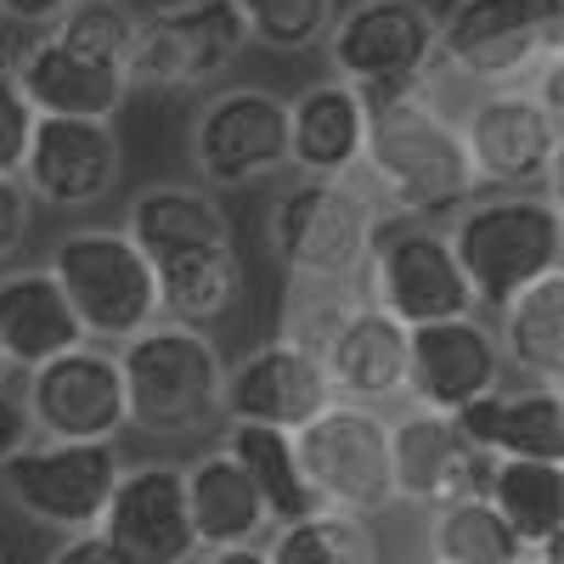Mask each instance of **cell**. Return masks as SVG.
<instances>
[{"mask_svg":"<svg viewBox=\"0 0 564 564\" xmlns=\"http://www.w3.org/2000/svg\"><path fill=\"white\" fill-rule=\"evenodd\" d=\"M361 170L372 175L379 198L395 209V220H446L480 193L468 170L457 119L441 113L430 90H401V97L367 102V148Z\"/></svg>","mask_w":564,"mask_h":564,"instance_id":"obj_1","label":"cell"},{"mask_svg":"<svg viewBox=\"0 0 564 564\" xmlns=\"http://www.w3.org/2000/svg\"><path fill=\"white\" fill-rule=\"evenodd\" d=\"M446 243L468 282L475 305L502 311L531 282L558 276L564 260V215L542 193H497L486 204H463Z\"/></svg>","mask_w":564,"mask_h":564,"instance_id":"obj_2","label":"cell"},{"mask_svg":"<svg viewBox=\"0 0 564 564\" xmlns=\"http://www.w3.org/2000/svg\"><path fill=\"white\" fill-rule=\"evenodd\" d=\"M119 379H124V412L135 430L148 435H198L220 417V384L226 361L220 345L198 327L181 322H153L119 350Z\"/></svg>","mask_w":564,"mask_h":564,"instance_id":"obj_3","label":"cell"},{"mask_svg":"<svg viewBox=\"0 0 564 564\" xmlns=\"http://www.w3.org/2000/svg\"><path fill=\"white\" fill-rule=\"evenodd\" d=\"M45 271L57 276V289L85 327V339L124 345L141 327L159 322V282L153 265L130 243L124 226H79L57 238Z\"/></svg>","mask_w":564,"mask_h":564,"instance_id":"obj_4","label":"cell"},{"mask_svg":"<svg viewBox=\"0 0 564 564\" xmlns=\"http://www.w3.org/2000/svg\"><path fill=\"white\" fill-rule=\"evenodd\" d=\"M564 0H452L435 18V63L486 90H520L542 63L558 57Z\"/></svg>","mask_w":564,"mask_h":564,"instance_id":"obj_5","label":"cell"},{"mask_svg":"<svg viewBox=\"0 0 564 564\" xmlns=\"http://www.w3.org/2000/svg\"><path fill=\"white\" fill-rule=\"evenodd\" d=\"M379 209L350 181H294L271 204V249L305 289H345L367 271Z\"/></svg>","mask_w":564,"mask_h":564,"instance_id":"obj_6","label":"cell"},{"mask_svg":"<svg viewBox=\"0 0 564 564\" xmlns=\"http://www.w3.org/2000/svg\"><path fill=\"white\" fill-rule=\"evenodd\" d=\"M334 79L361 90L367 102L417 90L435 68V12L423 0H356L327 29Z\"/></svg>","mask_w":564,"mask_h":564,"instance_id":"obj_7","label":"cell"},{"mask_svg":"<svg viewBox=\"0 0 564 564\" xmlns=\"http://www.w3.org/2000/svg\"><path fill=\"white\" fill-rule=\"evenodd\" d=\"M294 457H300V475H305V491L316 497V508L372 520V513H384L395 502L390 423L367 406L334 401L327 412H316L294 435Z\"/></svg>","mask_w":564,"mask_h":564,"instance_id":"obj_8","label":"cell"},{"mask_svg":"<svg viewBox=\"0 0 564 564\" xmlns=\"http://www.w3.org/2000/svg\"><path fill=\"white\" fill-rule=\"evenodd\" d=\"M243 45L249 29L231 0H175V7L135 18L124 74L130 90H193L220 79Z\"/></svg>","mask_w":564,"mask_h":564,"instance_id":"obj_9","label":"cell"},{"mask_svg":"<svg viewBox=\"0 0 564 564\" xmlns=\"http://www.w3.org/2000/svg\"><path fill=\"white\" fill-rule=\"evenodd\" d=\"M367 305L384 311L401 327L446 322V316H475V294L457 271V254L441 226L423 220H379L367 254Z\"/></svg>","mask_w":564,"mask_h":564,"instance_id":"obj_10","label":"cell"},{"mask_svg":"<svg viewBox=\"0 0 564 564\" xmlns=\"http://www.w3.org/2000/svg\"><path fill=\"white\" fill-rule=\"evenodd\" d=\"M124 475V463L108 441H29L0 463V486L29 513V520L52 531H97L102 508Z\"/></svg>","mask_w":564,"mask_h":564,"instance_id":"obj_11","label":"cell"},{"mask_svg":"<svg viewBox=\"0 0 564 564\" xmlns=\"http://www.w3.org/2000/svg\"><path fill=\"white\" fill-rule=\"evenodd\" d=\"M468 170L475 186H497V193H536L542 181L558 175L564 130L547 102H536L531 90H480L468 113L457 119Z\"/></svg>","mask_w":564,"mask_h":564,"instance_id":"obj_12","label":"cell"},{"mask_svg":"<svg viewBox=\"0 0 564 564\" xmlns=\"http://www.w3.org/2000/svg\"><path fill=\"white\" fill-rule=\"evenodd\" d=\"M193 170L204 186H254L289 170V102L265 85L215 90L193 124Z\"/></svg>","mask_w":564,"mask_h":564,"instance_id":"obj_13","label":"cell"},{"mask_svg":"<svg viewBox=\"0 0 564 564\" xmlns=\"http://www.w3.org/2000/svg\"><path fill=\"white\" fill-rule=\"evenodd\" d=\"M23 406H29V423L40 441H108L113 446L119 430L130 423L119 356L85 339L52 361H40L29 372Z\"/></svg>","mask_w":564,"mask_h":564,"instance_id":"obj_14","label":"cell"},{"mask_svg":"<svg viewBox=\"0 0 564 564\" xmlns=\"http://www.w3.org/2000/svg\"><path fill=\"white\" fill-rule=\"evenodd\" d=\"M327 406H334V390H327L322 356L311 339H294V334L238 356L220 384V417L260 423V430H282V435H300Z\"/></svg>","mask_w":564,"mask_h":564,"instance_id":"obj_15","label":"cell"},{"mask_svg":"<svg viewBox=\"0 0 564 564\" xmlns=\"http://www.w3.org/2000/svg\"><path fill=\"white\" fill-rule=\"evenodd\" d=\"M119 170H124V148L108 119H45L40 113L18 181L45 209H85L113 193Z\"/></svg>","mask_w":564,"mask_h":564,"instance_id":"obj_16","label":"cell"},{"mask_svg":"<svg viewBox=\"0 0 564 564\" xmlns=\"http://www.w3.org/2000/svg\"><path fill=\"white\" fill-rule=\"evenodd\" d=\"M97 536L124 564H193L198 536L186 520V480L175 463H135L119 475Z\"/></svg>","mask_w":564,"mask_h":564,"instance_id":"obj_17","label":"cell"},{"mask_svg":"<svg viewBox=\"0 0 564 564\" xmlns=\"http://www.w3.org/2000/svg\"><path fill=\"white\" fill-rule=\"evenodd\" d=\"M502 350L497 334L480 316H446L406 327V395L423 412H463L468 401H480L502 390Z\"/></svg>","mask_w":564,"mask_h":564,"instance_id":"obj_18","label":"cell"},{"mask_svg":"<svg viewBox=\"0 0 564 564\" xmlns=\"http://www.w3.org/2000/svg\"><path fill=\"white\" fill-rule=\"evenodd\" d=\"M486 452H475L457 423L446 412H406L401 423H390V480H395V502H423V508H446L463 497H486L491 480Z\"/></svg>","mask_w":564,"mask_h":564,"instance_id":"obj_19","label":"cell"},{"mask_svg":"<svg viewBox=\"0 0 564 564\" xmlns=\"http://www.w3.org/2000/svg\"><path fill=\"white\" fill-rule=\"evenodd\" d=\"M327 390L345 406H384L406 395V327L372 305H345L316 339Z\"/></svg>","mask_w":564,"mask_h":564,"instance_id":"obj_20","label":"cell"},{"mask_svg":"<svg viewBox=\"0 0 564 564\" xmlns=\"http://www.w3.org/2000/svg\"><path fill=\"white\" fill-rule=\"evenodd\" d=\"M12 79L29 97V108L45 119H108L113 124V113L130 97L124 63L85 57L68 40H57L52 29L23 45V57L12 63Z\"/></svg>","mask_w":564,"mask_h":564,"instance_id":"obj_21","label":"cell"},{"mask_svg":"<svg viewBox=\"0 0 564 564\" xmlns=\"http://www.w3.org/2000/svg\"><path fill=\"white\" fill-rule=\"evenodd\" d=\"M457 435L486 457H542L564 463V395L558 384H525V390H491L452 412Z\"/></svg>","mask_w":564,"mask_h":564,"instance_id":"obj_22","label":"cell"},{"mask_svg":"<svg viewBox=\"0 0 564 564\" xmlns=\"http://www.w3.org/2000/svg\"><path fill=\"white\" fill-rule=\"evenodd\" d=\"M367 148V97L345 79H322L289 102V164L311 181H350Z\"/></svg>","mask_w":564,"mask_h":564,"instance_id":"obj_23","label":"cell"},{"mask_svg":"<svg viewBox=\"0 0 564 564\" xmlns=\"http://www.w3.org/2000/svg\"><path fill=\"white\" fill-rule=\"evenodd\" d=\"M74 345H85V327L74 322L52 271L29 265L0 276V356H7V367L34 372L40 361H52Z\"/></svg>","mask_w":564,"mask_h":564,"instance_id":"obj_24","label":"cell"},{"mask_svg":"<svg viewBox=\"0 0 564 564\" xmlns=\"http://www.w3.org/2000/svg\"><path fill=\"white\" fill-rule=\"evenodd\" d=\"M159 282V316L181 327H204L238 311L243 300V260L231 243H198V249H175L148 260Z\"/></svg>","mask_w":564,"mask_h":564,"instance_id":"obj_25","label":"cell"},{"mask_svg":"<svg viewBox=\"0 0 564 564\" xmlns=\"http://www.w3.org/2000/svg\"><path fill=\"white\" fill-rule=\"evenodd\" d=\"M181 480H186V520H193L198 553L204 547H249V542H260L271 531L254 486L243 480V468L231 463L226 452L198 457L193 468H181Z\"/></svg>","mask_w":564,"mask_h":564,"instance_id":"obj_26","label":"cell"},{"mask_svg":"<svg viewBox=\"0 0 564 564\" xmlns=\"http://www.w3.org/2000/svg\"><path fill=\"white\" fill-rule=\"evenodd\" d=\"M491 327L502 367H513L525 384H558L564 379V276H542L525 294H513Z\"/></svg>","mask_w":564,"mask_h":564,"instance_id":"obj_27","label":"cell"},{"mask_svg":"<svg viewBox=\"0 0 564 564\" xmlns=\"http://www.w3.org/2000/svg\"><path fill=\"white\" fill-rule=\"evenodd\" d=\"M486 502L502 513L508 531L520 536L531 553H558V531H564V463L497 457L491 480H486Z\"/></svg>","mask_w":564,"mask_h":564,"instance_id":"obj_28","label":"cell"},{"mask_svg":"<svg viewBox=\"0 0 564 564\" xmlns=\"http://www.w3.org/2000/svg\"><path fill=\"white\" fill-rule=\"evenodd\" d=\"M124 231L148 260L175 254V249H198V243H231L226 209L204 186H148V193H135Z\"/></svg>","mask_w":564,"mask_h":564,"instance_id":"obj_29","label":"cell"},{"mask_svg":"<svg viewBox=\"0 0 564 564\" xmlns=\"http://www.w3.org/2000/svg\"><path fill=\"white\" fill-rule=\"evenodd\" d=\"M226 457L243 468V480L254 486L271 525H294L316 508V497L305 491V475H300V457H294V435L260 430V423H231Z\"/></svg>","mask_w":564,"mask_h":564,"instance_id":"obj_30","label":"cell"},{"mask_svg":"<svg viewBox=\"0 0 564 564\" xmlns=\"http://www.w3.org/2000/svg\"><path fill=\"white\" fill-rule=\"evenodd\" d=\"M430 564H520L531 547L508 531V520L486 497H463L435 508L430 520Z\"/></svg>","mask_w":564,"mask_h":564,"instance_id":"obj_31","label":"cell"},{"mask_svg":"<svg viewBox=\"0 0 564 564\" xmlns=\"http://www.w3.org/2000/svg\"><path fill=\"white\" fill-rule=\"evenodd\" d=\"M265 558L271 564H379V536H372V520L311 508L305 520L276 525Z\"/></svg>","mask_w":564,"mask_h":564,"instance_id":"obj_32","label":"cell"},{"mask_svg":"<svg viewBox=\"0 0 564 564\" xmlns=\"http://www.w3.org/2000/svg\"><path fill=\"white\" fill-rule=\"evenodd\" d=\"M231 7H238L249 40L271 45V52H311L339 18L334 0H231Z\"/></svg>","mask_w":564,"mask_h":564,"instance_id":"obj_33","label":"cell"},{"mask_svg":"<svg viewBox=\"0 0 564 564\" xmlns=\"http://www.w3.org/2000/svg\"><path fill=\"white\" fill-rule=\"evenodd\" d=\"M52 34H57V40H68L74 52H85V57L124 63V57H130L135 18L119 7V0H79V7H68V12L52 23Z\"/></svg>","mask_w":564,"mask_h":564,"instance_id":"obj_34","label":"cell"},{"mask_svg":"<svg viewBox=\"0 0 564 564\" xmlns=\"http://www.w3.org/2000/svg\"><path fill=\"white\" fill-rule=\"evenodd\" d=\"M34 108L18 90L12 74H0V175H18L23 170V153H29V135H34Z\"/></svg>","mask_w":564,"mask_h":564,"instance_id":"obj_35","label":"cell"},{"mask_svg":"<svg viewBox=\"0 0 564 564\" xmlns=\"http://www.w3.org/2000/svg\"><path fill=\"white\" fill-rule=\"evenodd\" d=\"M29 220H34V198L23 193L18 175H0V260H12L29 238Z\"/></svg>","mask_w":564,"mask_h":564,"instance_id":"obj_36","label":"cell"},{"mask_svg":"<svg viewBox=\"0 0 564 564\" xmlns=\"http://www.w3.org/2000/svg\"><path fill=\"white\" fill-rule=\"evenodd\" d=\"M29 441H34V423H29L23 395H12L7 384H0V463H7L12 452H23Z\"/></svg>","mask_w":564,"mask_h":564,"instance_id":"obj_37","label":"cell"},{"mask_svg":"<svg viewBox=\"0 0 564 564\" xmlns=\"http://www.w3.org/2000/svg\"><path fill=\"white\" fill-rule=\"evenodd\" d=\"M45 564H124L97 531H79V536H68L52 558H45Z\"/></svg>","mask_w":564,"mask_h":564,"instance_id":"obj_38","label":"cell"},{"mask_svg":"<svg viewBox=\"0 0 564 564\" xmlns=\"http://www.w3.org/2000/svg\"><path fill=\"white\" fill-rule=\"evenodd\" d=\"M68 7H79V0H0V18L29 23V29H52Z\"/></svg>","mask_w":564,"mask_h":564,"instance_id":"obj_39","label":"cell"},{"mask_svg":"<svg viewBox=\"0 0 564 564\" xmlns=\"http://www.w3.org/2000/svg\"><path fill=\"white\" fill-rule=\"evenodd\" d=\"M193 564H271V558L260 542H249V547H204V553H193Z\"/></svg>","mask_w":564,"mask_h":564,"instance_id":"obj_40","label":"cell"},{"mask_svg":"<svg viewBox=\"0 0 564 564\" xmlns=\"http://www.w3.org/2000/svg\"><path fill=\"white\" fill-rule=\"evenodd\" d=\"M0 74H12V40H7V29H0Z\"/></svg>","mask_w":564,"mask_h":564,"instance_id":"obj_41","label":"cell"},{"mask_svg":"<svg viewBox=\"0 0 564 564\" xmlns=\"http://www.w3.org/2000/svg\"><path fill=\"white\" fill-rule=\"evenodd\" d=\"M520 564H558V553H525Z\"/></svg>","mask_w":564,"mask_h":564,"instance_id":"obj_42","label":"cell"},{"mask_svg":"<svg viewBox=\"0 0 564 564\" xmlns=\"http://www.w3.org/2000/svg\"><path fill=\"white\" fill-rule=\"evenodd\" d=\"M7 372H12V367H7V356H0V384H7Z\"/></svg>","mask_w":564,"mask_h":564,"instance_id":"obj_43","label":"cell"}]
</instances>
